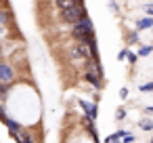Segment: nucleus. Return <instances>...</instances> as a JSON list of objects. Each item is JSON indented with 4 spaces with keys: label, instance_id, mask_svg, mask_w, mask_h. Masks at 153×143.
<instances>
[{
    "label": "nucleus",
    "instance_id": "f257e3e1",
    "mask_svg": "<svg viewBox=\"0 0 153 143\" xmlns=\"http://www.w3.org/2000/svg\"><path fill=\"white\" fill-rule=\"evenodd\" d=\"M71 34H74V38L80 40V42H86V40H90V38L94 36V25H92V21L88 19V15H86L84 19H80V21L71 28Z\"/></svg>",
    "mask_w": 153,
    "mask_h": 143
},
{
    "label": "nucleus",
    "instance_id": "f03ea898",
    "mask_svg": "<svg viewBox=\"0 0 153 143\" xmlns=\"http://www.w3.org/2000/svg\"><path fill=\"white\" fill-rule=\"evenodd\" d=\"M84 17H86V9H84V4H76V7L63 11V19H65L69 25H76V23H78L80 19H84Z\"/></svg>",
    "mask_w": 153,
    "mask_h": 143
},
{
    "label": "nucleus",
    "instance_id": "7ed1b4c3",
    "mask_svg": "<svg viewBox=\"0 0 153 143\" xmlns=\"http://www.w3.org/2000/svg\"><path fill=\"white\" fill-rule=\"evenodd\" d=\"M78 105L84 109V114H86V118H88V122H92L94 118H97V103H90V101H84V99H78Z\"/></svg>",
    "mask_w": 153,
    "mask_h": 143
},
{
    "label": "nucleus",
    "instance_id": "20e7f679",
    "mask_svg": "<svg viewBox=\"0 0 153 143\" xmlns=\"http://www.w3.org/2000/svg\"><path fill=\"white\" fill-rule=\"evenodd\" d=\"M13 78H15V74H13L11 65H9L7 61H2V65H0V82H2V84H9Z\"/></svg>",
    "mask_w": 153,
    "mask_h": 143
},
{
    "label": "nucleus",
    "instance_id": "39448f33",
    "mask_svg": "<svg viewBox=\"0 0 153 143\" xmlns=\"http://www.w3.org/2000/svg\"><path fill=\"white\" fill-rule=\"evenodd\" d=\"M101 76H103L101 72H92V70H88L84 78H86V80H88L94 88H103V78H101Z\"/></svg>",
    "mask_w": 153,
    "mask_h": 143
},
{
    "label": "nucleus",
    "instance_id": "423d86ee",
    "mask_svg": "<svg viewBox=\"0 0 153 143\" xmlns=\"http://www.w3.org/2000/svg\"><path fill=\"white\" fill-rule=\"evenodd\" d=\"M136 30L138 32H143V30H153V17H143V19H138L136 21Z\"/></svg>",
    "mask_w": 153,
    "mask_h": 143
},
{
    "label": "nucleus",
    "instance_id": "0eeeda50",
    "mask_svg": "<svg viewBox=\"0 0 153 143\" xmlns=\"http://www.w3.org/2000/svg\"><path fill=\"white\" fill-rule=\"evenodd\" d=\"M140 42V36H138V30H134V32H130V34H126V44H138Z\"/></svg>",
    "mask_w": 153,
    "mask_h": 143
},
{
    "label": "nucleus",
    "instance_id": "6e6552de",
    "mask_svg": "<svg viewBox=\"0 0 153 143\" xmlns=\"http://www.w3.org/2000/svg\"><path fill=\"white\" fill-rule=\"evenodd\" d=\"M138 126H140L143 130L151 133V130H153V120H151V118H140V120H138Z\"/></svg>",
    "mask_w": 153,
    "mask_h": 143
},
{
    "label": "nucleus",
    "instance_id": "1a4fd4ad",
    "mask_svg": "<svg viewBox=\"0 0 153 143\" xmlns=\"http://www.w3.org/2000/svg\"><path fill=\"white\" fill-rule=\"evenodd\" d=\"M57 4H59V9H61V11H67V9L76 7L78 2H74V0H57Z\"/></svg>",
    "mask_w": 153,
    "mask_h": 143
},
{
    "label": "nucleus",
    "instance_id": "9d476101",
    "mask_svg": "<svg viewBox=\"0 0 153 143\" xmlns=\"http://www.w3.org/2000/svg\"><path fill=\"white\" fill-rule=\"evenodd\" d=\"M151 53H153V44H145L138 49V57H149Z\"/></svg>",
    "mask_w": 153,
    "mask_h": 143
},
{
    "label": "nucleus",
    "instance_id": "9b49d317",
    "mask_svg": "<svg viewBox=\"0 0 153 143\" xmlns=\"http://www.w3.org/2000/svg\"><path fill=\"white\" fill-rule=\"evenodd\" d=\"M124 118H126V107H117V112H115V120L122 122Z\"/></svg>",
    "mask_w": 153,
    "mask_h": 143
},
{
    "label": "nucleus",
    "instance_id": "f8f14e48",
    "mask_svg": "<svg viewBox=\"0 0 153 143\" xmlns=\"http://www.w3.org/2000/svg\"><path fill=\"white\" fill-rule=\"evenodd\" d=\"M140 91H143V93H153V82H147V84H140Z\"/></svg>",
    "mask_w": 153,
    "mask_h": 143
},
{
    "label": "nucleus",
    "instance_id": "ddd939ff",
    "mask_svg": "<svg viewBox=\"0 0 153 143\" xmlns=\"http://www.w3.org/2000/svg\"><path fill=\"white\" fill-rule=\"evenodd\" d=\"M143 9H145V15H147V17H153V2H149V4H145Z\"/></svg>",
    "mask_w": 153,
    "mask_h": 143
},
{
    "label": "nucleus",
    "instance_id": "4468645a",
    "mask_svg": "<svg viewBox=\"0 0 153 143\" xmlns=\"http://www.w3.org/2000/svg\"><path fill=\"white\" fill-rule=\"evenodd\" d=\"M136 61H138V53H130V55H128V63H130V65H134Z\"/></svg>",
    "mask_w": 153,
    "mask_h": 143
},
{
    "label": "nucleus",
    "instance_id": "2eb2a0df",
    "mask_svg": "<svg viewBox=\"0 0 153 143\" xmlns=\"http://www.w3.org/2000/svg\"><path fill=\"white\" fill-rule=\"evenodd\" d=\"M122 143H136V137H134V135H130V133H128V135H126V137H124V139H122Z\"/></svg>",
    "mask_w": 153,
    "mask_h": 143
},
{
    "label": "nucleus",
    "instance_id": "dca6fc26",
    "mask_svg": "<svg viewBox=\"0 0 153 143\" xmlns=\"http://www.w3.org/2000/svg\"><path fill=\"white\" fill-rule=\"evenodd\" d=\"M128 55H130V51H128V49H122V51H120V55H117V59H126Z\"/></svg>",
    "mask_w": 153,
    "mask_h": 143
},
{
    "label": "nucleus",
    "instance_id": "f3484780",
    "mask_svg": "<svg viewBox=\"0 0 153 143\" xmlns=\"http://www.w3.org/2000/svg\"><path fill=\"white\" fill-rule=\"evenodd\" d=\"M128 95H130V91H128V88L124 86V88L120 91V97H122V99H128Z\"/></svg>",
    "mask_w": 153,
    "mask_h": 143
},
{
    "label": "nucleus",
    "instance_id": "a211bd4d",
    "mask_svg": "<svg viewBox=\"0 0 153 143\" xmlns=\"http://www.w3.org/2000/svg\"><path fill=\"white\" fill-rule=\"evenodd\" d=\"M109 9H111V13L117 11V2H115V0H109Z\"/></svg>",
    "mask_w": 153,
    "mask_h": 143
},
{
    "label": "nucleus",
    "instance_id": "6ab92c4d",
    "mask_svg": "<svg viewBox=\"0 0 153 143\" xmlns=\"http://www.w3.org/2000/svg\"><path fill=\"white\" fill-rule=\"evenodd\" d=\"M145 114L151 116V114H153V105H147V107H145Z\"/></svg>",
    "mask_w": 153,
    "mask_h": 143
},
{
    "label": "nucleus",
    "instance_id": "aec40b11",
    "mask_svg": "<svg viewBox=\"0 0 153 143\" xmlns=\"http://www.w3.org/2000/svg\"><path fill=\"white\" fill-rule=\"evenodd\" d=\"M74 2H78V4H84V0H74Z\"/></svg>",
    "mask_w": 153,
    "mask_h": 143
},
{
    "label": "nucleus",
    "instance_id": "412c9836",
    "mask_svg": "<svg viewBox=\"0 0 153 143\" xmlns=\"http://www.w3.org/2000/svg\"><path fill=\"white\" fill-rule=\"evenodd\" d=\"M149 143H153V137H151V141H149Z\"/></svg>",
    "mask_w": 153,
    "mask_h": 143
}]
</instances>
